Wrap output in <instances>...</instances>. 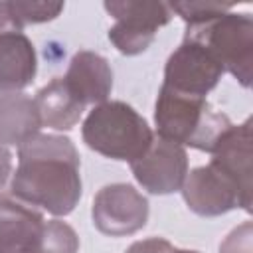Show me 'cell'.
<instances>
[{"label": "cell", "instance_id": "44dd1931", "mask_svg": "<svg viewBox=\"0 0 253 253\" xmlns=\"http://www.w3.org/2000/svg\"><path fill=\"white\" fill-rule=\"evenodd\" d=\"M10 30H24L16 16L12 14V8H10V2H0V34L4 32H10Z\"/></svg>", "mask_w": 253, "mask_h": 253}, {"label": "cell", "instance_id": "e0dca14e", "mask_svg": "<svg viewBox=\"0 0 253 253\" xmlns=\"http://www.w3.org/2000/svg\"><path fill=\"white\" fill-rule=\"evenodd\" d=\"M172 12H176L188 26L202 24L208 20H213L225 12L231 10V4L221 2H210V0H190V2H170L168 4Z\"/></svg>", "mask_w": 253, "mask_h": 253}, {"label": "cell", "instance_id": "277c9868", "mask_svg": "<svg viewBox=\"0 0 253 253\" xmlns=\"http://www.w3.org/2000/svg\"><path fill=\"white\" fill-rule=\"evenodd\" d=\"M184 38L204 43L245 89L253 79V18L251 14L225 12L213 20L186 28Z\"/></svg>", "mask_w": 253, "mask_h": 253}, {"label": "cell", "instance_id": "30bf717a", "mask_svg": "<svg viewBox=\"0 0 253 253\" xmlns=\"http://www.w3.org/2000/svg\"><path fill=\"white\" fill-rule=\"evenodd\" d=\"M210 164L237 186L247 210L251 211V119H245L241 125H231L217 138Z\"/></svg>", "mask_w": 253, "mask_h": 253}, {"label": "cell", "instance_id": "7402d4cb", "mask_svg": "<svg viewBox=\"0 0 253 253\" xmlns=\"http://www.w3.org/2000/svg\"><path fill=\"white\" fill-rule=\"evenodd\" d=\"M10 174H12V154L4 144H0V188L6 184Z\"/></svg>", "mask_w": 253, "mask_h": 253}, {"label": "cell", "instance_id": "4fadbf2b", "mask_svg": "<svg viewBox=\"0 0 253 253\" xmlns=\"http://www.w3.org/2000/svg\"><path fill=\"white\" fill-rule=\"evenodd\" d=\"M38 71V55L24 30L0 34V93L26 89Z\"/></svg>", "mask_w": 253, "mask_h": 253}, {"label": "cell", "instance_id": "d6986e66", "mask_svg": "<svg viewBox=\"0 0 253 253\" xmlns=\"http://www.w3.org/2000/svg\"><path fill=\"white\" fill-rule=\"evenodd\" d=\"M219 253H253V225L243 221L219 245Z\"/></svg>", "mask_w": 253, "mask_h": 253}, {"label": "cell", "instance_id": "603a6c76", "mask_svg": "<svg viewBox=\"0 0 253 253\" xmlns=\"http://www.w3.org/2000/svg\"><path fill=\"white\" fill-rule=\"evenodd\" d=\"M172 253H200V251H190V249H174Z\"/></svg>", "mask_w": 253, "mask_h": 253}, {"label": "cell", "instance_id": "ac0fdd59", "mask_svg": "<svg viewBox=\"0 0 253 253\" xmlns=\"http://www.w3.org/2000/svg\"><path fill=\"white\" fill-rule=\"evenodd\" d=\"M10 8L12 14L16 16L18 24L24 28L28 24H43V22H51L55 20L61 10L63 4L61 2H24V0H10Z\"/></svg>", "mask_w": 253, "mask_h": 253}, {"label": "cell", "instance_id": "7a4b0ae2", "mask_svg": "<svg viewBox=\"0 0 253 253\" xmlns=\"http://www.w3.org/2000/svg\"><path fill=\"white\" fill-rule=\"evenodd\" d=\"M154 123L158 138L204 152H211L217 138L231 126L229 117L213 109L206 97L184 95L166 85L158 91Z\"/></svg>", "mask_w": 253, "mask_h": 253}, {"label": "cell", "instance_id": "ba28073f", "mask_svg": "<svg viewBox=\"0 0 253 253\" xmlns=\"http://www.w3.org/2000/svg\"><path fill=\"white\" fill-rule=\"evenodd\" d=\"M130 170L146 192L156 196L174 194L188 176V154L180 144L154 138L146 154L130 164Z\"/></svg>", "mask_w": 253, "mask_h": 253}, {"label": "cell", "instance_id": "ffe728a7", "mask_svg": "<svg viewBox=\"0 0 253 253\" xmlns=\"http://www.w3.org/2000/svg\"><path fill=\"white\" fill-rule=\"evenodd\" d=\"M174 247L170 241L162 237H148L142 241H134L125 249V253H172Z\"/></svg>", "mask_w": 253, "mask_h": 253}, {"label": "cell", "instance_id": "6da1fadb", "mask_svg": "<svg viewBox=\"0 0 253 253\" xmlns=\"http://www.w3.org/2000/svg\"><path fill=\"white\" fill-rule=\"evenodd\" d=\"M79 168V152L69 136L38 132L18 146L12 196L51 215H69L81 198Z\"/></svg>", "mask_w": 253, "mask_h": 253}, {"label": "cell", "instance_id": "9c48e42d", "mask_svg": "<svg viewBox=\"0 0 253 253\" xmlns=\"http://www.w3.org/2000/svg\"><path fill=\"white\" fill-rule=\"evenodd\" d=\"M180 190L186 206L194 213L204 217L223 215L235 208H243L245 211H249L237 186L211 164L198 166L188 172Z\"/></svg>", "mask_w": 253, "mask_h": 253}, {"label": "cell", "instance_id": "7c38bea8", "mask_svg": "<svg viewBox=\"0 0 253 253\" xmlns=\"http://www.w3.org/2000/svg\"><path fill=\"white\" fill-rule=\"evenodd\" d=\"M71 95L85 105L105 103L113 89V69L109 61L89 49L77 51L67 67L63 77Z\"/></svg>", "mask_w": 253, "mask_h": 253}, {"label": "cell", "instance_id": "52a82bcc", "mask_svg": "<svg viewBox=\"0 0 253 253\" xmlns=\"http://www.w3.org/2000/svg\"><path fill=\"white\" fill-rule=\"evenodd\" d=\"M223 67L213 53L200 42L184 38L170 53L164 67L166 87L194 97H206L221 79Z\"/></svg>", "mask_w": 253, "mask_h": 253}, {"label": "cell", "instance_id": "8992f818", "mask_svg": "<svg viewBox=\"0 0 253 253\" xmlns=\"http://www.w3.org/2000/svg\"><path fill=\"white\" fill-rule=\"evenodd\" d=\"M91 217L105 235H132L146 225L148 200L130 184H109L95 194Z\"/></svg>", "mask_w": 253, "mask_h": 253}, {"label": "cell", "instance_id": "9a60e30c", "mask_svg": "<svg viewBox=\"0 0 253 253\" xmlns=\"http://www.w3.org/2000/svg\"><path fill=\"white\" fill-rule=\"evenodd\" d=\"M34 101H36V107L42 119V126H49L55 130L73 128L79 123L83 109H85L71 95L63 77H55L47 85H43L34 97Z\"/></svg>", "mask_w": 253, "mask_h": 253}, {"label": "cell", "instance_id": "5bb4252c", "mask_svg": "<svg viewBox=\"0 0 253 253\" xmlns=\"http://www.w3.org/2000/svg\"><path fill=\"white\" fill-rule=\"evenodd\" d=\"M42 128L36 101L26 93L0 95V144H24Z\"/></svg>", "mask_w": 253, "mask_h": 253}, {"label": "cell", "instance_id": "3957f363", "mask_svg": "<svg viewBox=\"0 0 253 253\" xmlns=\"http://www.w3.org/2000/svg\"><path fill=\"white\" fill-rule=\"evenodd\" d=\"M81 136L91 150L128 164L142 158L154 142L146 119L125 101L95 105L83 121Z\"/></svg>", "mask_w": 253, "mask_h": 253}, {"label": "cell", "instance_id": "5b68a950", "mask_svg": "<svg viewBox=\"0 0 253 253\" xmlns=\"http://www.w3.org/2000/svg\"><path fill=\"white\" fill-rule=\"evenodd\" d=\"M105 10L115 18L109 30L111 43L123 55H138L154 42L156 32L172 20L166 2L148 0H107Z\"/></svg>", "mask_w": 253, "mask_h": 253}, {"label": "cell", "instance_id": "2e32d148", "mask_svg": "<svg viewBox=\"0 0 253 253\" xmlns=\"http://www.w3.org/2000/svg\"><path fill=\"white\" fill-rule=\"evenodd\" d=\"M77 251H79V237L69 223L61 219L45 221L43 235L36 253H77Z\"/></svg>", "mask_w": 253, "mask_h": 253}, {"label": "cell", "instance_id": "8fae6325", "mask_svg": "<svg viewBox=\"0 0 253 253\" xmlns=\"http://www.w3.org/2000/svg\"><path fill=\"white\" fill-rule=\"evenodd\" d=\"M43 227L45 219L36 208L0 194V253H36Z\"/></svg>", "mask_w": 253, "mask_h": 253}]
</instances>
